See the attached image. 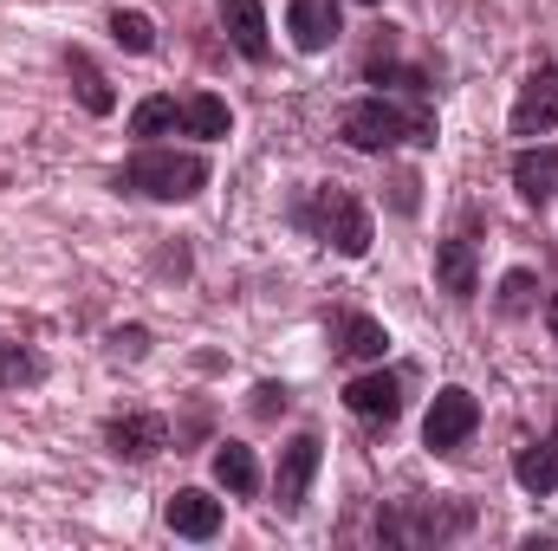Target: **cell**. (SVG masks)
<instances>
[{
    "mask_svg": "<svg viewBox=\"0 0 558 551\" xmlns=\"http://www.w3.org/2000/svg\"><path fill=\"white\" fill-rule=\"evenodd\" d=\"M292 228H305L312 241H325V247L344 254V260H364L371 241H377L371 208H364L344 182H318V188H305V195L292 201Z\"/></svg>",
    "mask_w": 558,
    "mask_h": 551,
    "instance_id": "cell-1",
    "label": "cell"
},
{
    "mask_svg": "<svg viewBox=\"0 0 558 551\" xmlns=\"http://www.w3.org/2000/svg\"><path fill=\"white\" fill-rule=\"evenodd\" d=\"M338 137L351 143V149H364V156H384L397 143L428 149L435 143V111L422 98H410V105H397V98H357V105H344Z\"/></svg>",
    "mask_w": 558,
    "mask_h": 551,
    "instance_id": "cell-2",
    "label": "cell"
},
{
    "mask_svg": "<svg viewBox=\"0 0 558 551\" xmlns=\"http://www.w3.org/2000/svg\"><path fill=\"white\" fill-rule=\"evenodd\" d=\"M111 188H118V195H149V201H195V195L208 188V156L143 143L131 162L111 169Z\"/></svg>",
    "mask_w": 558,
    "mask_h": 551,
    "instance_id": "cell-3",
    "label": "cell"
},
{
    "mask_svg": "<svg viewBox=\"0 0 558 551\" xmlns=\"http://www.w3.org/2000/svg\"><path fill=\"white\" fill-rule=\"evenodd\" d=\"M169 131L221 143L234 131V111H228V98H215V91H195V98L156 91V98H143L137 111H131V137H169Z\"/></svg>",
    "mask_w": 558,
    "mask_h": 551,
    "instance_id": "cell-4",
    "label": "cell"
},
{
    "mask_svg": "<svg viewBox=\"0 0 558 551\" xmlns=\"http://www.w3.org/2000/svg\"><path fill=\"white\" fill-rule=\"evenodd\" d=\"M461 532H474V506L468 500H410V506L377 513V539L384 546H441V539H461Z\"/></svg>",
    "mask_w": 558,
    "mask_h": 551,
    "instance_id": "cell-5",
    "label": "cell"
},
{
    "mask_svg": "<svg viewBox=\"0 0 558 551\" xmlns=\"http://www.w3.org/2000/svg\"><path fill=\"white\" fill-rule=\"evenodd\" d=\"M474 428H481V396L474 390H461V383H448L428 415H422V448L428 454H461L468 441H474Z\"/></svg>",
    "mask_w": 558,
    "mask_h": 551,
    "instance_id": "cell-6",
    "label": "cell"
},
{
    "mask_svg": "<svg viewBox=\"0 0 558 551\" xmlns=\"http://www.w3.org/2000/svg\"><path fill=\"white\" fill-rule=\"evenodd\" d=\"M318 461H325V441H318V434H292V441L279 448V474H274V506H279V519H292V513L305 506Z\"/></svg>",
    "mask_w": 558,
    "mask_h": 551,
    "instance_id": "cell-7",
    "label": "cell"
},
{
    "mask_svg": "<svg viewBox=\"0 0 558 551\" xmlns=\"http://www.w3.org/2000/svg\"><path fill=\"white\" fill-rule=\"evenodd\" d=\"M403 390H410L403 370H384V364H377L371 377H351V383H344V409L357 415L364 428H390V421L403 415Z\"/></svg>",
    "mask_w": 558,
    "mask_h": 551,
    "instance_id": "cell-8",
    "label": "cell"
},
{
    "mask_svg": "<svg viewBox=\"0 0 558 551\" xmlns=\"http://www.w3.org/2000/svg\"><path fill=\"white\" fill-rule=\"evenodd\" d=\"M546 131H558V65L553 59H539L526 72L520 98H513V137H546Z\"/></svg>",
    "mask_w": 558,
    "mask_h": 551,
    "instance_id": "cell-9",
    "label": "cell"
},
{
    "mask_svg": "<svg viewBox=\"0 0 558 551\" xmlns=\"http://www.w3.org/2000/svg\"><path fill=\"white\" fill-rule=\"evenodd\" d=\"M286 33L299 52H325L344 33V7L338 0H286Z\"/></svg>",
    "mask_w": 558,
    "mask_h": 551,
    "instance_id": "cell-10",
    "label": "cell"
},
{
    "mask_svg": "<svg viewBox=\"0 0 558 551\" xmlns=\"http://www.w3.org/2000/svg\"><path fill=\"white\" fill-rule=\"evenodd\" d=\"M105 448L118 454V461H156L162 448H169V421L162 415H111L105 421Z\"/></svg>",
    "mask_w": 558,
    "mask_h": 551,
    "instance_id": "cell-11",
    "label": "cell"
},
{
    "mask_svg": "<svg viewBox=\"0 0 558 551\" xmlns=\"http://www.w3.org/2000/svg\"><path fill=\"white\" fill-rule=\"evenodd\" d=\"M215 13H221V26H228V39H234L241 59H254V65L274 59V39H267V13H260V0H215Z\"/></svg>",
    "mask_w": 558,
    "mask_h": 551,
    "instance_id": "cell-12",
    "label": "cell"
},
{
    "mask_svg": "<svg viewBox=\"0 0 558 551\" xmlns=\"http://www.w3.org/2000/svg\"><path fill=\"white\" fill-rule=\"evenodd\" d=\"M331 351H338L344 364H384V351H390V331H384L371 311H344V318L331 325Z\"/></svg>",
    "mask_w": 558,
    "mask_h": 551,
    "instance_id": "cell-13",
    "label": "cell"
},
{
    "mask_svg": "<svg viewBox=\"0 0 558 551\" xmlns=\"http://www.w3.org/2000/svg\"><path fill=\"white\" fill-rule=\"evenodd\" d=\"M364 78H371V85L397 78V85H403L410 98H428V72L397 59V26H377V39H371V52H364Z\"/></svg>",
    "mask_w": 558,
    "mask_h": 551,
    "instance_id": "cell-14",
    "label": "cell"
},
{
    "mask_svg": "<svg viewBox=\"0 0 558 551\" xmlns=\"http://www.w3.org/2000/svg\"><path fill=\"white\" fill-rule=\"evenodd\" d=\"M435 285L448 298H474L481 292V267H474V234H448L435 247Z\"/></svg>",
    "mask_w": 558,
    "mask_h": 551,
    "instance_id": "cell-15",
    "label": "cell"
},
{
    "mask_svg": "<svg viewBox=\"0 0 558 551\" xmlns=\"http://www.w3.org/2000/svg\"><path fill=\"white\" fill-rule=\"evenodd\" d=\"M162 519H169L175 539H215V532H221V500H208L202 487H182V493L162 506Z\"/></svg>",
    "mask_w": 558,
    "mask_h": 551,
    "instance_id": "cell-16",
    "label": "cell"
},
{
    "mask_svg": "<svg viewBox=\"0 0 558 551\" xmlns=\"http://www.w3.org/2000/svg\"><path fill=\"white\" fill-rule=\"evenodd\" d=\"M513 188H520V201L526 208H546L558 195V149L553 143H539V149H520L513 156Z\"/></svg>",
    "mask_w": 558,
    "mask_h": 551,
    "instance_id": "cell-17",
    "label": "cell"
},
{
    "mask_svg": "<svg viewBox=\"0 0 558 551\" xmlns=\"http://www.w3.org/2000/svg\"><path fill=\"white\" fill-rule=\"evenodd\" d=\"M65 72H72V91H78V105H85L92 118H111V111H118V91H111V78L98 72V59H92L85 46H65Z\"/></svg>",
    "mask_w": 558,
    "mask_h": 551,
    "instance_id": "cell-18",
    "label": "cell"
},
{
    "mask_svg": "<svg viewBox=\"0 0 558 551\" xmlns=\"http://www.w3.org/2000/svg\"><path fill=\"white\" fill-rule=\"evenodd\" d=\"M513 480L526 487V493H558V434H546V441H526L520 454H513Z\"/></svg>",
    "mask_w": 558,
    "mask_h": 551,
    "instance_id": "cell-19",
    "label": "cell"
},
{
    "mask_svg": "<svg viewBox=\"0 0 558 551\" xmlns=\"http://www.w3.org/2000/svg\"><path fill=\"white\" fill-rule=\"evenodd\" d=\"M215 480H221L234 500H254V493H260V461H254V448L221 441V448H215Z\"/></svg>",
    "mask_w": 558,
    "mask_h": 551,
    "instance_id": "cell-20",
    "label": "cell"
},
{
    "mask_svg": "<svg viewBox=\"0 0 558 551\" xmlns=\"http://www.w3.org/2000/svg\"><path fill=\"white\" fill-rule=\"evenodd\" d=\"M46 383V357L33 344H0V390H33Z\"/></svg>",
    "mask_w": 558,
    "mask_h": 551,
    "instance_id": "cell-21",
    "label": "cell"
},
{
    "mask_svg": "<svg viewBox=\"0 0 558 551\" xmlns=\"http://www.w3.org/2000/svg\"><path fill=\"white\" fill-rule=\"evenodd\" d=\"M494 305H500V318H526L539 305V279L526 273V267H513V273L500 279V298Z\"/></svg>",
    "mask_w": 558,
    "mask_h": 551,
    "instance_id": "cell-22",
    "label": "cell"
},
{
    "mask_svg": "<svg viewBox=\"0 0 558 551\" xmlns=\"http://www.w3.org/2000/svg\"><path fill=\"white\" fill-rule=\"evenodd\" d=\"M111 39L124 52H156V26H149V13H137V7H118L111 13Z\"/></svg>",
    "mask_w": 558,
    "mask_h": 551,
    "instance_id": "cell-23",
    "label": "cell"
},
{
    "mask_svg": "<svg viewBox=\"0 0 558 551\" xmlns=\"http://www.w3.org/2000/svg\"><path fill=\"white\" fill-rule=\"evenodd\" d=\"M286 403H292V390H286V383H260V390H254V415H260V421L286 415Z\"/></svg>",
    "mask_w": 558,
    "mask_h": 551,
    "instance_id": "cell-24",
    "label": "cell"
},
{
    "mask_svg": "<svg viewBox=\"0 0 558 551\" xmlns=\"http://www.w3.org/2000/svg\"><path fill=\"white\" fill-rule=\"evenodd\" d=\"M111 351H118V357H143V351H149V331H143V325H124V331H111Z\"/></svg>",
    "mask_w": 558,
    "mask_h": 551,
    "instance_id": "cell-25",
    "label": "cell"
},
{
    "mask_svg": "<svg viewBox=\"0 0 558 551\" xmlns=\"http://www.w3.org/2000/svg\"><path fill=\"white\" fill-rule=\"evenodd\" d=\"M416 175H397V208H403V215H416Z\"/></svg>",
    "mask_w": 558,
    "mask_h": 551,
    "instance_id": "cell-26",
    "label": "cell"
},
{
    "mask_svg": "<svg viewBox=\"0 0 558 551\" xmlns=\"http://www.w3.org/2000/svg\"><path fill=\"white\" fill-rule=\"evenodd\" d=\"M546 325H553V344H558V298H546Z\"/></svg>",
    "mask_w": 558,
    "mask_h": 551,
    "instance_id": "cell-27",
    "label": "cell"
},
{
    "mask_svg": "<svg viewBox=\"0 0 558 551\" xmlns=\"http://www.w3.org/2000/svg\"><path fill=\"white\" fill-rule=\"evenodd\" d=\"M357 7H384V0H357Z\"/></svg>",
    "mask_w": 558,
    "mask_h": 551,
    "instance_id": "cell-28",
    "label": "cell"
}]
</instances>
